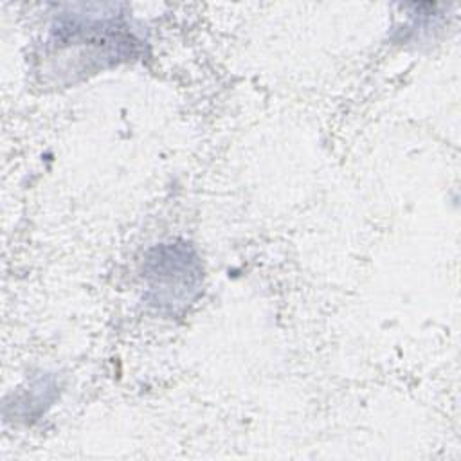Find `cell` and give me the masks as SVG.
Masks as SVG:
<instances>
[{"label":"cell","mask_w":461,"mask_h":461,"mask_svg":"<svg viewBox=\"0 0 461 461\" xmlns=\"http://www.w3.org/2000/svg\"><path fill=\"white\" fill-rule=\"evenodd\" d=\"M146 279L157 306L189 304L202 281V267L187 243H162L146 259Z\"/></svg>","instance_id":"obj_1"}]
</instances>
